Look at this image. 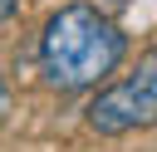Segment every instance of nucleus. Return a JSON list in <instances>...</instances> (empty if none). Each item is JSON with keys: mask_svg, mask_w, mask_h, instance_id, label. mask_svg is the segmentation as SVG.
<instances>
[{"mask_svg": "<svg viewBox=\"0 0 157 152\" xmlns=\"http://www.w3.org/2000/svg\"><path fill=\"white\" fill-rule=\"evenodd\" d=\"M5 103H10V93H5V83H0V113H5Z\"/></svg>", "mask_w": 157, "mask_h": 152, "instance_id": "nucleus-5", "label": "nucleus"}, {"mask_svg": "<svg viewBox=\"0 0 157 152\" xmlns=\"http://www.w3.org/2000/svg\"><path fill=\"white\" fill-rule=\"evenodd\" d=\"M123 5H128V0H98V5H93V10H98V15H108V20H113V15H118V10H123Z\"/></svg>", "mask_w": 157, "mask_h": 152, "instance_id": "nucleus-3", "label": "nucleus"}, {"mask_svg": "<svg viewBox=\"0 0 157 152\" xmlns=\"http://www.w3.org/2000/svg\"><path fill=\"white\" fill-rule=\"evenodd\" d=\"M152 118H157V69H152V59H142V69H137L132 78L103 88V93L88 103V127L103 132V137L147 127Z\"/></svg>", "mask_w": 157, "mask_h": 152, "instance_id": "nucleus-2", "label": "nucleus"}, {"mask_svg": "<svg viewBox=\"0 0 157 152\" xmlns=\"http://www.w3.org/2000/svg\"><path fill=\"white\" fill-rule=\"evenodd\" d=\"M123 49L128 39L108 15H98L93 5H64L39 34V69L54 88H88L123 64Z\"/></svg>", "mask_w": 157, "mask_h": 152, "instance_id": "nucleus-1", "label": "nucleus"}, {"mask_svg": "<svg viewBox=\"0 0 157 152\" xmlns=\"http://www.w3.org/2000/svg\"><path fill=\"white\" fill-rule=\"evenodd\" d=\"M15 15V0H0V20H10Z\"/></svg>", "mask_w": 157, "mask_h": 152, "instance_id": "nucleus-4", "label": "nucleus"}]
</instances>
